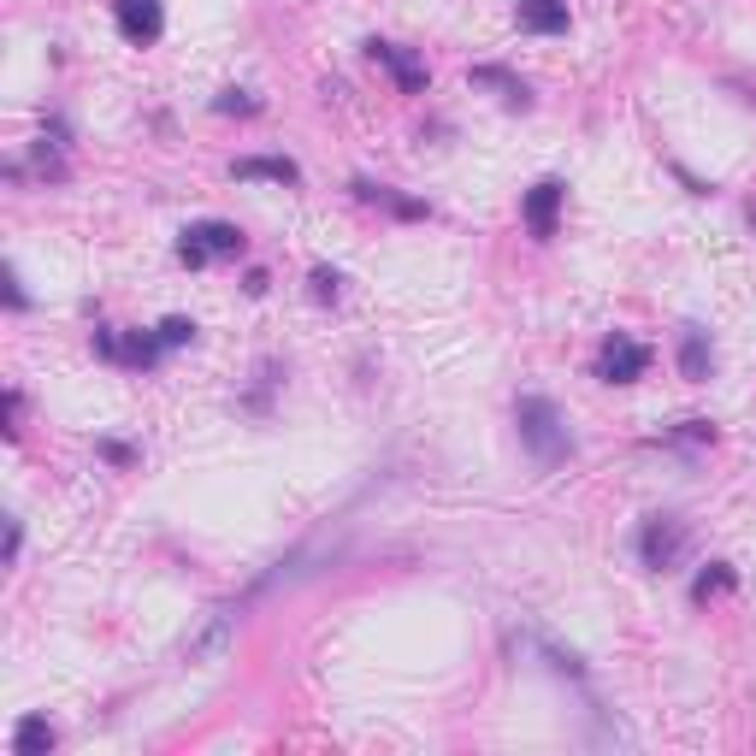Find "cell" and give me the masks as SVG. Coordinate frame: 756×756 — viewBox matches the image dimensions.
I'll return each mask as SVG.
<instances>
[{
	"label": "cell",
	"mask_w": 756,
	"mask_h": 756,
	"mask_svg": "<svg viewBox=\"0 0 756 756\" xmlns=\"http://www.w3.org/2000/svg\"><path fill=\"white\" fill-rule=\"evenodd\" d=\"M514 426H520V443L532 449V461H544V467L573 455V432H567L562 408L550 396H520L514 402Z\"/></svg>",
	"instance_id": "1"
},
{
	"label": "cell",
	"mask_w": 756,
	"mask_h": 756,
	"mask_svg": "<svg viewBox=\"0 0 756 756\" xmlns=\"http://www.w3.org/2000/svg\"><path fill=\"white\" fill-rule=\"evenodd\" d=\"M686 544H692V532H686V520H674V514H650V520L638 526V556H644V567H656V573L680 567Z\"/></svg>",
	"instance_id": "2"
},
{
	"label": "cell",
	"mask_w": 756,
	"mask_h": 756,
	"mask_svg": "<svg viewBox=\"0 0 756 756\" xmlns=\"http://www.w3.org/2000/svg\"><path fill=\"white\" fill-rule=\"evenodd\" d=\"M567 201V184L562 178H544V184L526 189V201H520V213H526V231L544 243V237H556V213H562Z\"/></svg>",
	"instance_id": "3"
},
{
	"label": "cell",
	"mask_w": 756,
	"mask_h": 756,
	"mask_svg": "<svg viewBox=\"0 0 756 756\" xmlns=\"http://www.w3.org/2000/svg\"><path fill=\"white\" fill-rule=\"evenodd\" d=\"M644 367H650V349L632 343L627 331H615L603 343V355H597V373L609 378V384H632V378H644Z\"/></svg>",
	"instance_id": "4"
},
{
	"label": "cell",
	"mask_w": 756,
	"mask_h": 756,
	"mask_svg": "<svg viewBox=\"0 0 756 756\" xmlns=\"http://www.w3.org/2000/svg\"><path fill=\"white\" fill-rule=\"evenodd\" d=\"M113 18H119L125 42H136V48L160 42V30H166V12H160V0H113Z\"/></svg>",
	"instance_id": "5"
},
{
	"label": "cell",
	"mask_w": 756,
	"mask_h": 756,
	"mask_svg": "<svg viewBox=\"0 0 756 756\" xmlns=\"http://www.w3.org/2000/svg\"><path fill=\"white\" fill-rule=\"evenodd\" d=\"M231 632H237V615H231V609H213V615L201 621V632L184 638V656L189 662H219V656L231 650Z\"/></svg>",
	"instance_id": "6"
},
{
	"label": "cell",
	"mask_w": 756,
	"mask_h": 756,
	"mask_svg": "<svg viewBox=\"0 0 756 756\" xmlns=\"http://www.w3.org/2000/svg\"><path fill=\"white\" fill-rule=\"evenodd\" d=\"M231 178H243V184H302V166L296 160H284V154H243L237 166H231Z\"/></svg>",
	"instance_id": "7"
},
{
	"label": "cell",
	"mask_w": 756,
	"mask_h": 756,
	"mask_svg": "<svg viewBox=\"0 0 756 756\" xmlns=\"http://www.w3.org/2000/svg\"><path fill=\"white\" fill-rule=\"evenodd\" d=\"M367 54H373V60L396 77V89H402V95H420V89H426V65L414 60V54H402V48H390V42H378V36L367 42Z\"/></svg>",
	"instance_id": "8"
},
{
	"label": "cell",
	"mask_w": 756,
	"mask_h": 756,
	"mask_svg": "<svg viewBox=\"0 0 756 756\" xmlns=\"http://www.w3.org/2000/svg\"><path fill=\"white\" fill-rule=\"evenodd\" d=\"M514 18H520V30H532V36H562L567 30V0H514Z\"/></svg>",
	"instance_id": "9"
},
{
	"label": "cell",
	"mask_w": 756,
	"mask_h": 756,
	"mask_svg": "<svg viewBox=\"0 0 756 756\" xmlns=\"http://www.w3.org/2000/svg\"><path fill=\"white\" fill-rule=\"evenodd\" d=\"M709 367H715L709 331H703V325H686V331H680V373L692 378V384H703V378H709Z\"/></svg>",
	"instance_id": "10"
},
{
	"label": "cell",
	"mask_w": 756,
	"mask_h": 756,
	"mask_svg": "<svg viewBox=\"0 0 756 756\" xmlns=\"http://www.w3.org/2000/svg\"><path fill=\"white\" fill-rule=\"evenodd\" d=\"M355 195L384 207V213H396V219H426V201H408V195H396L390 184H373V178H355Z\"/></svg>",
	"instance_id": "11"
},
{
	"label": "cell",
	"mask_w": 756,
	"mask_h": 756,
	"mask_svg": "<svg viewBox=\"0 0 756 756\" xmlns=\"http://www.w3.org/2000/svg\"><path fill=\"white\" fill-rule=\"evenodd\" d=\"M189 237H195L207 254H243V249H249V237H243L237 225H225V219H201Z\"/></svg>",
	"instance_id": "12"
},
{
	"label": "cell",
	"mask_w": 756,
	"mask_h": 756,
	"mask_svg": "<svg viewBox=\"0 0 756 756\" xmlns=\"http://www.w3.org/2000/svg\"><path fill=\"white\" fill-rule=\"evenodd\" d=\"M54 751V727H48V715H24L18 727H12V756H48Z\"/></svg>",
	"instance_id": "13"
},
{
	"label": "cell",
	"mask_w": 756,
	"mask_h": 756,
	"mask_svg": "<svg viewBox=\"0 0 756 756\" xmlns=\"http://www.w3.org/2000/svg\"><path fill=\"white\" fill-rule=\"evenodd\" d=\"M473 83H479V89H497L508 107H526V101H532V89H526L514 71H503V65H473Z\"/></svg>",
	"instance_id": "14"
},
{
	"label": "cell",
	"mask_w": 756,
	"mask_h": 756,
	"mask_svg": "<svg viewBox=\"0 0 756 756\" xmlns=\"http://www.w3.org/2000/svg\"><path fill=\"white\" fill-rule=\"evenodd\" d=\"M721 591H733V567H727V562H709L703 573H697L692 597H697V603H709V597H721Z\"/></svg>",
	"instance_id": "15"
},
{
	"label": "cell",
	"mask_w": 756,
	"mask_h": 756,
	"mask_svg": "<svg viewBox=\"0 0 756 756\" xmlns=\"http://www.w3.org/2000/svg\"><path fill=\"white\" fill-rule=\"evenodd\" d=\"M160 343H166V349H184V343H195V319L172 314L166 325H160Z\"/></svg>",
	"instance_id": "16"
},
{
	"label": "cell",
	"mask_w": 756,
	"mask_h": 756,
	"mask_svg": "<svg viewBox=\"0 0 756 756\" xmlns=\"http://www.w3.org/2000/svg\"><path fill=\"white\" fill-rule=\"evenodd\" d=\"M213 113H243V119H249V113H260V101H254L249 89H225V95L213 101Z\"/></svg>",
	"instance_id": "17"
},
{
	"label": "cell",
	"mask_w": 756,
	"mask_h": 756,
	"mask_svg": "<svg viewBox=\"0 0 756 756\" xmlns=\"http://www.w3.org/2000/svg\"><path fill=\"white\" fill-rule=\"evenodd\" d=\"M308 284H314V302H337V284H343V278H337L331 266H314V272H308Z\"/></svg>",
	"instance_id": "18"
},
{
	"label": "cell",
	"mask_w": 756,
	"mask_h": 756,
	"mask_svg": "<svg viewBox=\"0 0 756 756\" xmlns=\"http://www.w3.org/2000/svg\"><path fill=\"white\" fill-rule=\"evenodd\" d=\"M674 438H680V443H709V438H715V426H709V420H686Z\"/></svg>",
	"instance_id": "19"
},
{
	"label": "cell",
	"mask_w": 756,
	"mask_h": 756,
	"mask_svg": "<svg viewBox=\"0 0 756 756\" xmlns=\"http://www.w3.org/2000/svg\"><path fill=\"white\" fill-rule=\"evenodd\" d=\"M101 455H107L113 467H130V461H136V449H125V443H113V438H101Z\"/></svg>",
	"instance_id": "20"
},
{
	"label": "cell",
	"mask_w": 756,
	"mask_h": 756,
	"mask_svg": "<svg viewBox=\"0 0 756 756\" xmlns=\"http://www.w3.org/2000/svg\"><path fill=\"white\" fill-rule=\"evenodd\" d=\"M6 308H30V296H24V284H18V272H6Z\"/></svg>",
	"instance_id": "21"
},
{
	"label": "cell",
	"mask_w": 756,
	"mask_h": 756,
	"mask_svg": "<svg viewBox=\"0 0 756 756\" xmlns=\"http://www.w3.org/2000/svg\"><path fill=\"white\" fill-rule=\"evenodd\" d=\"M18 550H24V526L12 520V526H6V562H18Z\"/></svg>",
	"instance_id": "22"
},
{
	"label": "cell",
	"mask_w": 756,
	"mask_h": 756,
	"mask_svg": "<svg viewBox=\"0 0 756 756\" xmlns=\"http://www.w3.org/2000/svg\"><path fill=\"white\" fill-rule=\"evenodd\" d=\"M751 225H756V207H751Z\"/></svg>",
	"instance_id": "23"
}]
</instances>
